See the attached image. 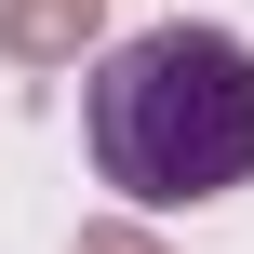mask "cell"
I'll use <instances>...</instances> for the list:
<instances>
[{
    "label": "cell",
    "instance_id": "1",
    "mask_svg": "<svg viewBox=\"0 0 254 254\" xmlns=\"http://www.w3.org/2000/svg\"><path fill=\"white\" fill-rule=\"evenodd\" d=\"M80 134H94V174L147 214L254 188V40H228V27L107 40L94 94H80Z\"/></svg>",
    "mask_w": 254,
    "mask_h": 254
},
{
    "label": "cell",
    "instance_id": "2",
    "mask_svg": "<svg viewBox=\"0 0 254 254\" xmlns=\"http://www.w3.org/2000/svg\"><path fill=\"white\" fill-rule=\"evenodd\" d=\"M0 54L13 67H80L94 54V0H0Z\"/></svg>",
    "mask_w": 254,
    "mask_h": 254
},
{
    "label": "cell",
    "instance_id": "3",
    "mask_svg": "<svg viewBox=\"0 0 254 254\" xmlns=\"http://www.w3.org/2000/svg\"><path fill=\"white\" fill-rule=\"evenodd\" d=\"M80 254H147V241H134V228H80Z\"/></svg>",
    "mask_w": 254,
    "mask_h": 254
}]
</instances>
